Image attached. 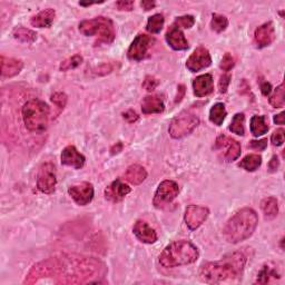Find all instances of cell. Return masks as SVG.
Returning a JSON list of instances; mask_svg holds the SVG:
<instances>
[{
  "label": "cell",
  "instance_id": "obj_40",
  "mask_svg": "<svg viewBox=\"0 0 285 285\" xmlns=\"http://www.w3.org/2000/svg\"><path fill=\"white\" fill-rule=\"evenodd\" d=\"M157 86H158V80L153 77V76H147L144 80V83H142V87H144L147 92H153Z\"/></svg>",
  "mask_w": 285,
  "mask_h": 285
},
{
  "label": "cell",
  "instance_id": "obj_28",
  "mask_svg": "<svg viewBox=\"0 0 285 285\" xmlns=\"http://www.w3.org/2000/svg\"><path fill=\"white\" fill-rule=\"evenodd\" d=\"M281 278V275L276 272L274 267H272L270 265L263 266V269L261 270L260 273L257 275L256 283L258 284H266L270 283L272 281H276Z\"/></svg>",
  "mask_w": 285,
  "mask_h": 285
},
{
  "label": "cell",
  "instance_id": "obj_26",
  "mask_svg": "<svg viewBox=\"0 0 285 285\" xmlns=\"http://www.w3.org/2000/svg\"><path fill=\"white\" fill-rule=\"evenodd\" d=\"M226 115L227 111L224 104L217 102V104L214 105L211 110H209V120H211L213 124H215L216 126H221L223 122L225 120Z\"/></svg>",
  "mask_w": 285,
  "mask_h": 285
},
{
  "label": "cell",
  "instance_id": "obj_27",
  "mask_svg": "<svg viewBox=\"0 0 285 285\" xmlns=\"http://www.w3.org/2000/svg\"><path fill=\"white\" fill-rule=\"evenodd\" d=\"M262 164V157L258 154H249L240 160L238 166L247 172H255Z\"/></svg>",
  "mask_w": 285,
  "mask_h": 285
},
{
  "label": "cell",
  "instance_id": "obj_43",
  "mask_svg": "<svg viewBox=\"0 0 285 285\" xmlns=\"http://www.w3.org/2000/svg\"><path fill=\"white\" fill-rule=\"evenodd\" d=\"M267 146V140L266 138H263V140L260 141H252L249 142L248 147H251L252 149L255 150H264Z\"/></svg>",
  "mask_w": 285,
  "mask_h": 285
},
{
  "label": "cell",
  "instance_id": "obj_24",
  "mask_svg": "<svg viewBox=\"0 0 285 285\" xmlns=\"http://www.w3.org/2000/svg\"><path fill=\"white\" fill-rule=\"evenodd\" d=\"M125 178L133 185H140L147 178V172L141 165H132V166L127 168L126 173H125Z\"/></svg>",
  "mask_w": 285,
  "mask_h": 285
},
{
  "label": "cell",
  "instance_id": "obj_1",
  "mask_svg": "<svg viewBox=\"0 0 285 285\" xmlns=\"http://www.w3.org/2000/svg\"><path fill=\"white\" fill-rule=\"evenodd\" d=\"M107 274L104 262L79 254H60L44 260L31 267L24 284L51 281L53 284L100 283Z\"/></svg>",
  "mask_w": 285,
  "mask_h": 285
},
{
  "label": "cell",
  "instance_id": "obj_13",
  "mask_svg": "<svg viewBox=\"0 0 285 285\" xmlns=\"http://www.w3.org/2000/svg\"><path fill=\"white\" fill-rule=\"evenodd\" d=\"M208 215L209 211L207 207L199 206V205H190L185 211L184 220L187 227L190 231H195L207 220Z\"/></svg>",
  "mask_w": 285,
  "mask_h": 285
},
{
  "label": "cell",
  "instance_id": "obj_34",
  "mask_svg": "<svg viewBox=\"0 0 285 285\" xmlns=\"http://www.w3.org/2000/svg\"><path fill=\"white\" fill-rule=\"evenodd\" d=\"M270 104L275 108H281L285 104L284 99V84L282 83L279 87H276L274 94L270 97Z\"/></svg>",
  "mask_w": 285,
  "mask_h": 285
},
{
  "label": "cell",
  "instance_id": "obj_25",
  "mask_svg": "<svg viewBox=\"0 0 285 285\" xmlns=\"http://www.w3.org/2000/svg\"><path fill=\"white\" fill-rule=\"evenodd\" d=\"M249 127H251V132L254 136H262L264 135V134L267 133L269 131V125L266 123V118L265 116H253L252 119H251V125H249Z\"/></svg>",
  "mask_w": 285,
  "mask_h": 285
},
{
  "label": "cell",
  "instance_id": "obj_11",
  "mask_svg": "<svg viewBox=\"0 0 285 285\" xmlns=\"http://www.w3.org/2000/svg\"><path fill=\"white\" fill-rule=\"evenodd\" d=\"M155 43V39L151 38L150 36L141 34L136 36V38L133 40V43L128 48L127 56L131 60L140 61L145 59L148 56L149 49L153 47V44Z\"/></svg>",
  "mask_w": 285,
  "mask_h": 285
},
{
  "label": "cell",
  "instance_id": "obj_44",
  "mask_svg": "<svg viewBox=\"0 0 285 285\" xmlns=\"http://www.w3.org/2000/svg\"><path fill=\"white\" fill-rule=\"evenodd\" d=\"M123 116L128 123H135L136 120L138 119V115L134 110H127L126 113L123 114Z\"/></svg>",
  "mask_w": 285,
  "mask_h": 285
},
{
  "label": "cell",
  "instance_id": "obj_9",
  "mask_svg": "<svg viewBox=\"0 0 285 285\" xmlns=\"http://www.w3.org/2000/svg\"><path fill=\"white\" fill-rule=\"evenodd\" d=\"M178 193H180V187L176 182L169 180L162 182L154 196V206L157 208H164L177 197Z\"/></svg>",
  "mask_w": 285,
  "mask_h": 285
},
{
  "label": "cell",
  "instance_id": "obj_3",
  "mask_svg": "<svg viewBox=\"0 0 285 285\" xmlns=\"http://www.w3.org/2000/svg\"><path fill=\"white\" fill-rule=\"evenodd\" d=\"M258 224V216L253 208L245 207L232 216L223 230L229 243H239L251 238Z\"/></svg>",
  "mask_w": 285,
  "mask_h": 285
},
{
  "label": "cell",
  "instance_id": "obj_37",
  "mask_svg": "<svg viewBox=\"0 0 285 285\" xmlns=\"http://www.w3.org/2000/svg\"><path fill=\"white\" fill-rule=\"evenodd\" d=\"M51 101L58 107V108L64 109V107L67 104V95L64 93H55L51 96Z\"/></svg>",
  "mask_w": 285,
  "mask_h": 285
},
{
  "label": "cell",
  "instance_id": "obj_32",
  "mask_svg": "<svg viewBox=\"0 0 285 285\" xmlns=\"http://www.w3.org/2000/svg\"><path fill=\"white\" fill-rule=\"evenodd\" d=\"M244 122H245V116L242 113L236 114L233 120H232L231 126H230V131L232 133L236 134V135L243 136L245 134V128H244Z\"/></svg>",
  "mask_w": 285,
  "mask_h": 285
},
{
  "label": "cell",
  "instance_id": "obj_17",
  "mask_svg": "<svg viewBox=\"0 0 285 285\" xmlns=\"http://www.w3.org/2000/svg\"><path fill=\"white\" fill-rule=\"evenodd\" d=\"M134 234L136 235V238L142 243L146 244H153L157 240V234L154 231V229L148 225V223L145 221H137L135 225L133 227Z\"/></svg>",
  "mask_w": 285,
  "mask_h": 285
},
{
  "label": "cell",
  "instance_id": "obj_10",
  "mask_svg": "<svg viewBox=\"0 0 285 285\" xmlns=\"http://www.w3.org/2000/svg\"><path fill=\"white\" fill-rule=\"evenodd\" d=\"M57 184L56 168L50 162L44 163L39 168L37 177L38 190L45 194H51L55 191Z\"/></svg>",
  "mask_w": 285,
  "mask_h": 285
},
{
  "label": "cell",
  "instance_id": "obj_47",
  "mask_svg": "<svg viewBox=\"0 0 285 285\" xmlns=\"http://www.w3.org/2000/svg\"><path fill=\"white\" fill-rule=\"evenodd\" d=\"M261 92L262 94L264 96H267V95H270L271 92H272V85L270 83H267V82H264V83H262L261 85Z\"/></svg>",
  "mask_w": 285,
  "mask_h": 285
},
{
  "label": "cell",
  "instance_id": "obj_12",
  "mask_svg": "<svg viewBox=\"0 0 285 285\" xmlns=\"http://www.w3.org/2000/svg\"><path fill=\"white\" fill-rule=\"evenodd\" d=\"M212 64L211 53L205 47H197L193 51V53L189 57L186 61L187 69L190 70L191 73H196L204 68H207Z\"/></svg>",
  "mask_w": 285,
  "mask_h": 285
},
{
  "label": "cell",
  "instance_id": "obj_16",
  "mask_svg": "<svg viewBox=\"0 0 285 285\" xmlns=\"http://www.w3.org/2000/svg\"><path fill=\"white\" fill-rule=\"evenodd\" d=\"M85 156L80 154L75 146H67L61 153V164L80 169L85 165Z\"/></svg>",
  "mask_w": 285,
  "mask_h": 285
},
{
  "label": "cell",
  "instance_id": "obj_5",
  "mask_svg": "<svg viewBox=\"0 0 285 285\" xmlns=\"http://www.w3.org/2000/svg\"><path fill=\"white\" fill-rule=\"evenodd\" d=\"M49 107L43 100L31 99L22 107V118L30 132H43L47 128Z\"/></svg>",
  "mask_w": 285,
  "mask_h": 285
},
{
  "label": "cell",
  "instance_id": "obj_8",
  "mask_svg": "<svg viewBox=\"0 0 285 285\" xmlns=\"http://www.w3.org/2000/svg\"><path fill=\"white\" fill-rule=\"evenodd\" d=\"M214 149H215L221 157L225 160V162H234L238 159L240 155V145L238 141L233 140L232 137L221 135L216 138L215 145H214Z\"/></svg>",
  "mask_w": 285,
  "mask_h": 285
},
{
  "label": "cell",
  "instance_id": "obj_21",
  "mask_svg": "<svg viewBox=\"0 0 285 285\" xmlns=\"http://www.w3.org/2000/svg\"><path fill=\"white\" fill-rule=\"evenodd\" d=\"M24 68V62L15 58L1 56V76L2 78L15 77Z\"/></svg>",
  "mask_w": 285,
  "mask_h": 285
},
{
  "label": "cell",
  "instance_id": "obj_20",
  "mask_svg": "<svg viewBox=\"0 0 285 285\" xmlns=\"http://www.w3.org/2000/svg\"><path fill=\"white\" fill-rule=\"evenodd\" d=\"M194 95L196 97H205L212 94L214 89L213 76L211 74H204L193 80Z\"/></svg>",
  "mask_w": 285,
  "mask_h": 285
},
{
  "label": "cell",
  "instance_id": "obj_31",
  "mask_svg": "<svg viewBox=\"0 0 285 285\" xmlns=\"http://www.w3.org/2000/svg\"><path fill=\"white\" fill-rule=\"evenodd\" d=\"M164 21L165 20H164L163 15H160V13H156V15L148 18L146 29L151 34H158L160 33V30L163 29Z\"/></svg>",
  "mask_w": 285,
  "mask_h": 285
},
{
  "label": "cell",
  "instance_id": "obj_39",
  "mask_svg": "<svg viewBox=\"0 0 285 285\" xmlns=\"http://www.w3.org/2000/svg\"><path fill=\"white\" fill-rule=\"evenodd\" d=\"M284 137H285V131L283 128H279L272 134L271 141L273 142V145L281 146L284 142Z\"/></svg>",
  "mask_w": 285,
  "mask_h": 285
},
{
  "label": "cell",
  "instance_id": "obj_35",
  "mask_svg": "<svg viewBox=\"0 0 285 285\" xmlns=\"http://www.w3.org/2000/svg\"><path fill=\"white\" fill-rule=\"evenodd\" d=\"M82 62H83V57L80 55H75L73 57L68 58V59L62 61L59 68L61 71H67V70L76 68V67H78L80 64H82Z\"/></svg>",
  "mask_w": 285,
  "mask_h": 285
},
{
  "label": "cell",
  "instance_id": "obj_49",
  "mask_svg": "<svg viewBox=\"0 0 285 285\" xmlns=\"http://www.w3.org/2000/svg\"><path fill=\"white\" fill-rule=\"evenodd\" d=\"M141 6L142 7V9H144V10L148 11V10H150V9H153L156 6V3H155V1H148V0H144V1L141 2Z\"/></svg>",
  "mask_w": 285,
  "mask_h": 285
},
{
  "label": "cell",
  "instance_id": "obj_6",
  "mask_svg": "<svg viewBox=\"0 0 285 285\" xmlns=\"http://www.w3.org/2000/svg\"><path fill=\"white\" fill-rule=\"evenodd\" d=\"M79 31L85 36L98 37L96 45L101 43L110 44L115 39L114 22L107 17H97L94 19L82 21L79 24Z\"/></svg>",
  "mask_w": 285,
  "mask_h": 285
},
{
  "label": "cell",
  "instance_id": "obj_41",
  "mask_svg": "<svg viewBox=\"0 0 285 285\" xmlns=\"http://www.w3.org/2000/svg\"><path fill=\"white\" fill-rule=\"evenodd\" d=\"M134 4H135V2L132 1V0H122V1L116 2V8L120 11H131L133 10Z\"/></svg>",
  "mask_w": 285,
  "mask_h": 285
},
{
  "label": "cell",
  "instance_id": "obj_33",
  "mask_svg": "<svg viewBox=\"0 0 285 285\" xmlns=\"http://www.w3.org/2000/svg\"><path fill=\"white\" fill-rule=\"evenodd\" d=\"M227 26H229V20L227 18L223 15H218V13H214L212 21H211V28L215 33H222L224 31Z\"/></svg>",
  "mask_w": 285,
  "mask_h": 285
},
{
  "label": "cell",
  "instance_id": "obj_18",
  "mask_svg": "<svg viewBox=\"0 0 285 285\" xmlns=\"http://www.w3.org/2000/svg\"><path fill=\"white\" fill-rule=\"evenodd\" d=\"M166 42L174 50H186L189 48V42L184 34L175 25H173L166 33Z\"/></svg>",
  "mask_w": 285,
  "mask_h": 285
},
{
  "label": "cell",
  "instance_id": "obj_46",
  "mask_svg": "<svg viewBox=\"0 0 285 285\" xmlns=\"http://www.w3.org/2000/svg\"><path fill=\"white\" fill-rule=\"evenodd\" d=\"M185 93H186V91H185L184 85H180V86L177 87V96H176L175 102H180L183 98H184Z\"/></svg>",
  "mask_w": 285,
  "mask_h": 285
},
{
  "label": "cell",
  "instance_id": "obj_51",
  "mask_svg": "<svg viewBox=\"0 0 285 285\" xmlns=\"http://www.w3.org/2000/svg\"><path fill=\"white\" fill-rule=\"evenodd\" d=\"M122 149H123V145L120 144V142H118L117 145H115L113 148L110 149V151H111V154L115 155V154H118L119 151H122Z\"/></svg>",
  "mask_w": 285,
  "mask_h": 285
},
{
  "label": "cell",
  "instance_id": "obj_36",
  "mask_svg": "<svg viewBox=\"0 0 285 285\" xmlns=\"http://www.w3.org/2000/svg\"><path fill=\"white\" fill-rule=\"evenodd\" d=\"M194 24H195V18L190 15L178 17L176 18L175 22H174V25L178 27V28H185V29H189L190 27H193Z\"/></svg>",
  "mask_w": 285,
  "mask_h": 285
},
{
  "label": "cell",
  "instance_id": "obj_23",
  "mask_svg": "<svg viewBox=\"0 0 285 285\" xmlns=\"http://www.w3.org/2000/svg\"><path fill=\"white\" fill-rule=\"evenodd\" d=\"M56 17V11L51 8L45 9V10L38 12L37 15L31 18L30 24L37 28H48L52 25Z\"/></svg>",
  "mask_w": 285,
  "mask_h": 285
},
{
  "label": "cell",
  "instance_id": "obj_7",
  "mask_svg": "<svg viewBox=\"0 0 285 285\" xmlns=\"http://www.w3.org/2000/svg\"><path fill=\"white\" fill-rule=\"evenodd\" d=\"M199 119L197 116L190 113V111H183L174 118L169 124V135L174 140H180L189 135L194 129L198 126Z\"/></svg>",
  "mask_w": 285,
  "mask_h": 285
},
{
  "label": "cell",
  "instance_id": "obj_14",
  "mask_svg": "<svg viewBox=\"0 0 285 285\" xmlns=\"http://www.w3.org/2000/svg\"><path fill=\"white\" fill-rule=\"evenodd\" d=\"M71 198L80 206L89 204L94 198V186L88 182L80 183L78 185L71 186L68 190Z\"/></svg>",
  "mask_w": 285,
  "mask_h": 285
},
{
  "label": "cell",
  "instance_id": "obj_50",
  "mask_svg": "<svg viewBox=\"0 0 285 285\" xmlns=\"http://www.w3.org/2000/svg\"><path fill=\"white\" fill-rule=\"evenodd\" d=\"M274 123L278 125H284V113L276 115L274 117Z\"/></svg>",
  "mask_w": 285,
  "mask_h": 285
},
{
  "label": "cell",
  "instance_id": "obj_22",
  "mask_svg": "<svg viewBox=\"0 0 285 285\" xmlns=\"http://www.w3.org/2000/svg\"><path fill=\"white\" fill-rule=\"evenodd\" d=\"M164 109V101L157 95L146 96L142 101V110L144 114H160Z\"/></svg>",
  "mask_w": 285,
  "mask_h": 285
},
{
  "label": "cell",
  "instance_id": "obj_45",
  "mask_svg": "<svg viewBox=\"0 0 285 285\" xmlns=\"http://www.w3.org/2000/svg\"><path fill=\"white\" fill-rule=\"evenodd\" d=\"M279 166H280V160H279V158H278V156L274 155L273 157L271 158L270 163H269V169H270V172H276V171H278Z\"/></svg>",
  "mask_w": 285,
  "mask_h": 285
},
{
  "label": "cell",
  "instance_id": "obj_4",
  "mask_svg": "<svg viewBox=\"0 0 285 285\" xmlns=\"http://www.w3.org/2000/svg\"><path fill=\"white\" fill-rule=\"evenodd\" d=\"M197 247L189 240H176L165 247L159 255L160 265L166 269L189 265L198 260Z\"/></svg>",
  "mask_w": 285,
  "mask_h": 285
},
{
  "label": "cell",
  "instance_id": "obj_2",
  "mask_svg": "<svg viewBox=\"0 0 285 285\" xmlns=\"http://www.w3.org/2000/svg\"><path fill=\"white\" fill-rule=\"evenodd\" d=\"M246 261V255L243 252L230 253L220 261L204 264L199 270V279L209 284L236 279L242 275Z\"/></svg>",
  "mask_w": 285,
  "mask_h": 285
},
{
  "label": "cell",
  "instance_id": "obj_48",
  "mask_svg": "<svg viewBox=\"0 0 285 285\" xmlns=\"http://www.w3.org/2000/svg\"><path fill=\"white\" fill-rule=\"evenodd\" d=\"M113 70V66H110V65H102L100 66L99 68L97 69V74L98 75H105V74H108L110 73V71Z\"/></svg>",
  "mask_w": 285,
  "mask_h": 285
},
{
  "label": "cell",
  "instance_id": "obj_42",
  "mask_svg": "<svg viewBox=\"0 0 285 285\" xmlns=\"http://www.w3.org/2000/svg\"><path fill=\"white\" fill-rule=\"evenodd\" d=\"M231 82V76L230 75H222L220 78V82H218V88H220V93L224 94L226 93L227 88H229V85Z\"/></svg>",
  "mask_w": 285,
  "mask_h": 285
},
{
  "label": "cell",
  "instance_id": "obj_38",
  "mask_svg": "<svg viewBox=\"0 0 285 285\" xmlns=\"http://www.w3.org/2000/svg\"><path fill=\"white\" fill-rule=\"evenodd\" d=\"M220 67H221V69H223L224 71H230L232 68H233L234 67V58L232 57L230 52H226L225 55L223 56Z\"/></svg>",
  "mask_w": 285,
  "mask_h": 285
},
{
  "label": "cell",
  "instance_id": "obj_19",
  "mask_svg": "<svg viewBox=\"0 0 285 285\" xmlns=\"http://www.w3.org/2000/svg\"><path fill=\"white\" fill-rule=\"evenodd\" d=\"M131 191V187L124 184L120 180H116L105 190V197L111 202H120Z\"/></svg>",
  "mask_w": 285,
  "mask_h": 285
},
{
  "label": "cell",
  "instance_id": "obj_30",
  "mask_svg": "<svg viewBox=\"0 0 285 285\" xmlns=\"http://www.w3.org/2000/svg\"><path fill=\"white\" fill-rule=\"evenodd\" d=\"M13 37L17 40H19L21 43H34L36 39H37V34L35 31L24 28V27H18L15 30H13Z\"/></svg>",
  "mask_w": 285,
  "mask_h": 285
},
{
  "label": "cell",
  "instance_id": "obj_29",
  "mask_svg": "<svg viewBox=\"0 0 285 285\" xmlns=\"http://www.w3.org/2000/svg\"><path fill=\"white\" fill-rule=\"evenodd\" d=\"M261 208L266 218H274L279 213L278 199L275 197H267L262 200Z\"/></svg>",
  "mask_w": 285,
  "mask_h": 285
},
{
  "label": "cell",
  "instance_id": "obj_15",
  "mask_svg": "<svg viewBox=\"0 0 285 285\" xmlns=\"http://www.w3.org/2000/svg\"><path fill=\"white\" fill-rule=\"evenodd\" d=\"M275 39V30L273 22H266V24L258 27L254 34V42L258 48H264L270 46Z\"/></svg>",
  "mask_w": 285,
  "mask_h": 285
}]
</instances>
